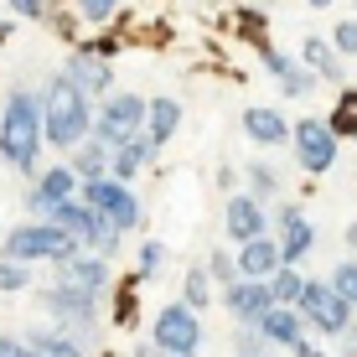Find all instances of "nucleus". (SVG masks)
Masks as SVG:
<instances>
[{
	"label": "nucleus",
	"mask_w": 357,
	"mask_h": 357,
	"mask_svg": "<svg viewBox=\"0 0 357 357\" xmlns=\"http://www.w3.org/2000/svg\"><path fill=\"white\" fill-rule=\"evenodd\" d=\"M47 135H42V89L36 83H10L0 98V166L16 171L21 181H31L42 171Z\"/></svg>",
	"instance_id": "nucleus-1"
},
{
	"label": "nucleus",
	"mask_w": 357,
	"mask_h": 357,
	"mask_svg": "<svg viewBox=\"0 0 357 357\" xmlns=\"http://www.w3.org/2000/svg\"><path fill=\"white\" fill-rule=\"evenodd\" d=\"M42 135H47V151L68 155L73 145H83L93 135V98L83 89H73L63 78V68H52L42 83Z\"/></svg>",
	"instance_id": "nucleus-2"
},
{
	"label": "nucleus",
	"mask_w": 357,
	"mask_h": 357,
	"mask_svg": "<svg viewBox=\"0 0 357 357\" xmlns=\"http://www.w3.org/2000/svg\"><path fill=\"white\" fill-rule=\"evenodd\" d=\"M36 305H42V316L52 326H63L68 337H78L89 352L104 347V337H109V301H98V295L89 290H73L63 285V280H47V285H36Z\"/></svg>",
	"instance_id": "nucleus-3"
},
{
	"label": "nucleus",
	"mask_w": 357,
	"mask_h": 357,
	"mask_svg": "<svg viewBox=\"0 0 357 357\" xmlns=\"http://www.w3.org/2000/svg\"><path fill=\"white\" fill-rule=\"evenodd\" d=\"M78 249V243L68 238L57 223H42V218H21V223H10L0 233V259H16V264H63L68 254Z\"/></svg>",
	"instance_id": "nucleus-4"
},
{
	"label": "nucleus",
	"mask_w": 357,
	"mask_h": 357,
	"mask_svg": "<svg viewBox=\"0 0 357 357\" xmlns=\"http://www.w3.org/2000/svg\"><path fill=\"white\" fill-rule=\"evenodd\" d=\"M78 202H89L93 213L104 218L109 228H119L125 238H135V233L151 228V207H145L140 187H125V181H114V176L83 181V187H78Z\"/></svg>",
	"instance_id": "nucleus-5"
},
{
	"label": "nucleus",
	"mask_w": 357,
	"mask_h": 357,
	"mask_svg": "<svg viewBox=\"0 0 357 357\" xmlns=\"http://www.w3.org/2000/svg\"><path fill=\"white\" fill-rule=\"evenodd\" d=\"M269 233H275V243H280V264H295V269H305V259L321 249V228L305 213L301 197L269 202Z\"/></svg>",
	"instance_id": "nucleus-6"
},
{
	"label": "nucleus",
	"mask_w": 357,
	"mask_h": 357,
	"mask_svg": "<svg viewBox=\"0 0 357 357\" xmlns=\"http://www.w3.org/2000/svg\"><path fill=\"white\" fill-rule=\"evenodd\" d=\"M290 161L305 171V176H331L337 171V161H342V140L331 135V125H326V114H301V119H290Z\"/></svg>",
	"instance_id": "nucleus-7"
},
{
	"label": "nucleus",
	"mask_w": 357,
	"mask_h": 357,
	"mask_svg": "<svg viewBox=\"0 0 357 357\" xmlns=\"http://www.w3.org/2000/svg\"><path fill=\"white\" fill-rule=\"evenodd\" d=\"M145 104H151V93H140V89H114L109 98H98L93 104V140L109 145V151L130 145L145 130Z\"/></svg>",
	"instance_id": "nucleus-8"
},
{
	"label": "nucleus",
	"mask_w": 357,
	"mask_h": 357,
	"mask_svg": "<svg viewBox=\"0 0 357 357\" xmlns=\"http://www.w3.org/2000/svg\"><path fill=\"white\" fill-rule=\"evenodd\" d=\"M145 321H151L145 337H151L155 352H202L207 347V321L181 301H161Z\"/></svg>",
	"instance_id": "nucleus-9"
},
{
	"label": "nucleus",
	"mask_w": 357,
	"mask_h": 357,
	"mask_svg": "<svg viewBox=\"0 0 357 357\" xmlns=\"http://www.w3.org/2000/svg\"><path fill=\"white\" fill-rule=\"evenodd\" d=\"M295 311H301V321H305V331H311L316 342H321V347H331V342L342 337V331L352 326V305L342 301L337 290L326 285V280H305V290H301V301H295Z\"/></svg>",
	"instance_id": "nucleus-10"
},
{
	"label": "nucleus",
	"mask_w": 357,
	"mask_h": 357,
	"mask_svg": "<svg viewBox=\"0 0 357 357\" xmlns=\"http://www.w3.org/2000/svg\"><path fill=\"white\" fill-rule=\"evenodd\" d=\"M47 223H57L73 243H78V249L98 254V259H119V254H125V233H119V228H109V223L93 213L89 202H78V197H73V202H63L52 218H47Z\"/></svg>",
	"instance_id": "nucleus-11"
},
{
	"label": "nucleus",
	"mask_w": 357,
	"mask_h": 357,
	"mask_svg": "<svg viewBox=\"0 0 357 357\" xmlns=\"http://www.w3.org/2000/svg\"><path fill=\"white\" fill-rule=\"evenodd\" d=\"M78 187L83 181L73 176V166L68 161H42V171H36V176L26 181V192H21V213L26 218H52L57 207L63 202H73V197H78Z\"/></svg>",
	"instance_id": "nucleus-12"
},
{
	"label": "nucleus",
	"mask_w": 357,
	"mask_h": 357,
	"mask_svg": "<svg viewBox=\"0 0 357 357\" xmlns=\"http://www.w3.org/2000/svg\"><path fill=\"white\" fill-rule=\"evenodd\" d=\"M254 52H259V63H264V73H269V83L280 89V98H285V104H311V98H316L321 78H316V73L305 68L295 52H285V47H275V42H259Z\"/></svg>",
	"instance_id": "nucleus-13"
},
{
	"label": "nucleus",
	"mask_w": 357,
	"mask_h": 357,
	"mask_svg": "<svg viewBox=\"0 0 357 357\" xmlns=\"http://www.w3.org/2000/svg\"><path fill=\"white\" fill-rule=\"evenodd\" d=\"M218 223H223V243H228V249H238V243L264 238V233H269V202L238 187V192L223 197V213H218Z\"/></svg>",
	"instance_id": "nucleus-14"
},
{
	"label": "nucleus",
	"mask_w": 357,
	"mask_h": 357,
	"mask_svg": "<svg viewBox=\"0 0 357 357\" xmlns=\"http://www.w3.org/2000/svg\"><path fill=\"white\" fill-rule=\"evenodd\" d=\"M63 78L73 83V89H83V93L98 104V98H109V93L119 89V83H114V78H119V63H109V57L89 52L83 42H73L68 57H63Z\"/></svg>",
	"instance_id": "nucleus-15"
},
{
	"label": "nucleus",
	"mask_w": 357,
	"mask_h": 357,
	"mask_svg": "<svg viewBox=\"0 0 357 357\" xmlns=\"http://www.w3.org/2000/svg\"><path fill=\"white\" fill-rule=\"evenodd\" d=\"M52 280H63V285H73V290H89V295H98V301H109L114 295V259H98V254H89V249H73L63 264L52 269Z\"/></svg>",
	"instance_id": "nucleus-16"
},
{
	"label": "nucleus",
	"mask_w": 357,
	"mask_h": 357,
	"mask_svg": "<svg viewBox=\"0 0 357 357\" xmlns=\"http://www.w3.org/2000/svg\"><path fill=\"white\" fill-rule=\"evenodd\" d=\"M238 135L254 151H285L290 145V114H280V104H243L238 109Z\"/></svg>",
	"instance_id": "nucleus-17"
},
{
	"label": "nucleus",
	"mask_w": 357,
	"mask_h": 357,
	"mask_svg": "<svg viewBox=\"0 0 357 357\" xmlns=\"http://www.w3.org/2000/svg\"><path fill=\"white\" fill-rule=\"evenodd\" d=\"M269 285L264 280H233L218 290V311L228 316V326H259V316L269 311Z\"/></svg>",
	"instance_id": "nucleus-18"
},
{
	"label": "nucleus",
	"mask_w": 357,
	"mask_h": 357,
	"mask_svg": "<svg viewBox=\"0 0 357 357\" xmlns=\"http://www.w3.org/2000/svg\"><path fill=\"white\" fill-rule=\"evenodd\" d=\"M181 125H187V104H181L176 93H151V104H145V140L155 145V151H166L171 140L181 135Z\"/></svg>",
	"instance_id": "nucleus-19"
},
{
	"label": "nucleus",
	"mask_w": 357,
	"mask_h": 357,
	"mask_svg": "<svg viewBox=\"0 0 357 357\" xmlns=\"http://www.w3.org/2000/svg\"><path fill=\"white\" fill-rule=\"evenodd\" d=\"M259 337H264L269 352L290 357V347H301L311 331H305V321H301V311H295V305H269V311L259 316Z\"/></svg>",
	"instance_id": "nucleus-20"
},
{
	"label": "nucleus",
	"mask_w": 357,
	"mask_h": 357,
	"mask_svg": "<svg viewBox=\"0 0 357 357\" xmlns=\"http://www.w3.org/2000/svg\"><path fill=\"white\" fill-rule=\"evenodd\" d=\"M155 166H161V151H155L145 135H135L130 145H119V151L109 155V176L125 181V187H140V176H151Z\"/></svg>",
	"instance_id": "nucleus-21"
},
{
	"label": "nucleus",
	"mask_w": 357,
	"mask_h": 357,
	"mask_svg": "<svg viewBox=\"0 0 357 357\" xmlns=\"http://www.w3.org/2000/svg\"><path fill=\"white\" fill-rule=\"evenodd\" d=\"M145 280L130 275L125 280H114V295H109V321H114V331H140V321H145Z\"/></svg>",
	"instance_id": "nucleus-22"
},
{
	"label": "nucleus",
	"mask_w": 357,
	"mask_h": 357,
	"mask_svg": "<svg viewBox=\"0 0 357 357\" xmlns=\"http://www.w3.org/2000/svg\"><path fill=\"white\" fill-rule=\"evenodd\" d=\"M295 57H301V63L311 68L321 83H337V89L347 83V63L337 57V47H331L321 31H305V36H301V47H295Z\"/></svg>",
	"instance_id": "nucleus-23"
},
{
	"label": "nucleus",
	"mask_w": 357,
	"mask_h": 357,
	"mask_svg": "<svg viewBox=\"0 0 357 357\" xmlns=\"http://www.w3.org/2000/svg\"><path fill=\"white\" fill-rule=\"evenodd\" d=\"M233 264H238V280H269V275L280 269V243H275V233L238 243V249H233Z\"/></svg>",
	"instance_id": "nucleus-24"
},
{
	"label": "nucleus",
	"mask_w": 357,
	"mask_h": 357,
	"mask_svg": "<svg viewBox=\"0 0 357 357\" xmlns=\"http://www.w3.org/2000/svg\"><path fill=\"white\" fill-rule=\"evenodd\" d=\"M68 10L83 31H119V21L130 16V0H68Z\"/></svg>",
	"instance_id": "nucleus-25"
},
{
	"label": "nucleus",
	"mask_w": 357,
	"mask_h": 357,
	"mask_svg": "<svg viewBox=\"0 0 357 357\" xmlns=\"http://www.w3.org/2000/svg\"><path fill=\"white\" fill-rule=\"evenodd\" d=\"M176 301L181 305H192L197 316H207L218 305V285H213V275H207V264L202 259H192L187 269H181V280H176Z\"/></svg>",
	"instance_id": "nucleus-26"
},
{
	"label": "nucleus",
	"mask_w": 357,
	"mask_h": 357,
	"mask_svg": "<svg viewBox=\"0 0 357 357\" xmlns=\"http://www.w3.org/2000/svg\"><path fill=\"white\" fill-rule=\"evenodd\" d=\"M21 337H26L42 357H93L78 337H68V331H63V326H52V321H31V326H21Z\"/></svg>",
	"instance_id": "nucleus-27"
},
{
	"label": "nucleus",
	"mask_w": 357,
	"mask_h": 357,
	"mask_svg": "<svg viewBox=\"0 0 357 357\" xmlns=\"http://www.w3.org/2000/svg\"><path fill=\"white\" fill-rule=\"evenodd\" d=\"M238 176H243V192L264 197V202H280V197H285V176H280V166L264 161V155H249V161L238 166Z\"/></svg>",
	"instance_id": "nucleus-28"
},
{
	"label": "nucleus",
	"mask_w": 357,
	"mask_h": 357,
	"mask_svg": "<svg viewBox=\"0 0 357 357\" xmlns=\"http://www.w3.org/2000/svg\"><path fill=\"white\" fill-rule=\"evenodd\" d=\"M109 155H114V151H109V145H98L93 135H89L83 145H73L63 161L73 166V176H78V181H98V176H109Z\"/></svg>",
	"instance_id": "nucleus-29"
},
{
	"label": "nucleus",
	"mask_w": 357,
	"mask_h": 357,
	"mask_svg": "<svg viewBox=\"0 0 357 357\" xmlns=\"http://www.w3.org/2000/svg\"><path fill=\"white\" fill-rule=\"evenodd\" d=\"M326 125H331V135H337L342 145H357V89H347L342 83L337 89V98H331V109H326Z\"/></svg>",
	"instance_id": "nucleus-30"
},
{
	"label": "nucleus",
	"mask_w": 357,
	"mask_h": 357,
	"mask_svg": "<svg viewBox=\"0 0 357 357\" xmlns=\"http://www.w3.org/2000/svg\"><path fill=\"white\" fill-rule=\"evenodd\" d=\"M305 280H311L305 269H295V264H280L275 275L264 280V285H269V301H275V305H295V301H301V290H305Z\"/></svg>",
	"instance_id": "nucleus-31"
},
{
	"label": "nucleus",
	"mask_w": 357,
	"mask_h": 357,
	"mask_svg": "<svg viewBox=\"0 0 357 357\" xmlns=\"http://www.w3.org/2000/svg\"><path fill=\"white\" fill-rule=\"evenodd\" d=\"M166 259H171V243L166 238H140V243H135V275H140L145 285L166 269Z\"/></svg>",
	"instance_id": "nucleus-32"
},
{
	"label": "nucleus",
	"mask_w": 357,
	"mask_h": 357,
	"mask_svg": "<svg viewBox=\"0 0 357 357\" xmlns=\"http://www.w3.org/2000/svg\"><path fill=\"white\" fill-rule=\"evenodd\" d=\"M63 6H68V0H6L10 21H31V26H47Z\"/></svg>",
	"instance_id": "nucleus-33"
},
{
	"label": "nucleus",
	"mask_w": 357,
	"mask_h": 357,
	"mask_svg": "<svg viewBox=\"0 0 357 357\" xmlns=\"http://www.w3.org/2000/svg\"><path fill=\"white\" fill-rule=\"evenodd\" d=\"M326 285H331V290H337V295H342V301H347V305H352V311H357V259H352V254H342V259H337V264H331V275H326Z\"/></svg>",
	"instance_id": "nucleus-34"
},
{
	"label": "nucleus",
	"mask_w": 357,
	"mask_h": 357,
	"mask_svg": "<svg viewBox=\"0 0 357 357\" xmlns=\"http://www.w3.org/2000/svg\"><path fill=\"white\" fill-rule=\"evenodd\" d=\"M31 290H36V275H31V264L0 259V295H31Z\"/></svg>",
	"instance_id": "nucleus-35"
},
{
	"label": "nucleus",
	"mask_w": 357,
	"mask_h": 357,
	"mask_svg": "<svg viewBox=\"0 0 357 357\" xmlns=\"http://www.w3.org/2000/svg\"><path fill=\"white\" fill-rule=\"evenodd\" d=\"M233 31H238L249 47L269 42V36H264V31H269V21H264V10H254V6H238V10H233Z\"/></svg>",
	"instance_id": "nucleus-36"
},
{
	"label": "nucleus",
	"mask_w": 357,
	"mask_h": 357,
	"mask_svg": "<svg viewBox=\"0 0 357 357\" xmlns=\"http://www.w3.org/2000/svg\"><path fill=\"white\" fill-rule=\"evenodd\" d=\"M202 264H207V275H213V285H218V290L238 280V264H233V249H228V243H218V249H207V254H202Z\"/></svg>",
	"instance_id": "nucleus-37"
},
{
	"label": "nucleus",
	"mask_w": 357,
	"mask_h": 357,
	"mask_svg": "<svg viewBox=\"0 0 357 357\" xmlns=\"http://www.w3.org/2000/svg\"><path fill=\"white\" fill-rule=\"evenodd\" d=\"M326 42L337 47V57H342V63H357V16L337 21V26L326 31Z\"/></svg>",
	"instance_id": "nucleus-38"
},
{
	"label": "nucleus",
	"mask_w": 357,
	"mask_h": 357,
	"mask_svg": "<svg viewBox=\"0 0 357 357\" xmlns=\"http://www.w3.org/2000/svg\"><path fill=\"white\" fill-rule=\"evenodd\" d=\"M228 347L233 352H264V337H259V326H228Z\"/></svg>",
	"instance_id": "nucleus-39"
},
{
	"label": "nucleus",
	"mask_w": 357,
	"mask_h": 357,
	"mask_svg": "<svg viewBox=\"0 0 357 357\" xmlns=\"http://www.w3.org/2000/svg\"><path fill=\"white\" fill-rule=\"evenodd\" d=\"M0 357H42L21 331H0Z\"/></svg>",
	"instance_id": "nucleus-40"
},
{
	"label": "nucleus",
	"mask_w": 357,
	"mask_h": 357,
	"mask_svg": "<svg viewBox=\"0 0 357 357\" xmlns=\"http://www.w3.org/2000/svg\"><path fill=\"white\" fill-rule=\"evenodd\" d=\"M47 26H57V36H63V42L73 47V42H78V36H83V26H78V21H73V10L63 6V10H57V16L52 21H47Z\"/></svg>",
	"instance_id": "nucleus-41"
},
{
	"label": "nucleus",
	"mask_w": 357,
	"mask_h": 357,
	"mask_svg": "<svg viewBox=\"0 0 357 357\" xmlns=\"http://www.w3.org/2000/svg\"><path fill=\"white\" fill-rule=\"evenodd\" d=\"M213 187L223 192V197H228V192H238V166H233V161H223V166L213 171Z\"/></svg>",
	"instance_id": "nucleus-42"
},
{
	"label": "nucleus",
	"mask_w": 357,
	"mask_h": 357,
	"mask_svg": "<svg viewBox=\"0 0 357 357\" xmlns=\"http://www.w3.org/2000/svg\"><path fill=\"white\" fill-rule=\"evenodd\" d=\"M331 357H357V316H352V326L331 342Z\"/></svg>",
	"instance_id": "nucleus-43"
},
{
	"label": "nucleus",
	"mask_w": 357,
	"mask_h": 357,
	"mask_svg": "<svg viewBox=\"0 0 357 357\" xmlns=\"http://www.w3.org/2000/svg\"><path fill=\"white\" fill-rule=\"evenodd\" d=\"M290 357H331V352H326V347H321L316 337H305L301 347H290Z\"/></svg>",
	"instance_id": "nucleus-44"
},
{
	"label": "nucleus",
	"mask_w": 357,
	"mask_h": 357,
	"mask_svg": "<svg viewBox=\"0 0 357 357\" xmlns=\"http://www.w3.org/2000/svg\"><path fill=\"white\" fill-rule=\"evenodd\" d=\"M342 249H347V254H352V259H357V218H352V223H347V228H342Z\"/></svg>",
	"instance_id": "nucleus-45"
},
{
	"label": "nucleus",
	"mask_w": 357,
	"mask_h": 357,
	"mask_svg": "<svg viewBox=\"0 0 357 357\" xmlns=\"http://www.w3.org/2000/svg\"><path fill=\"white\" fill-rule=\"evenodd\" d=\"M130 357H161V352L151 347V337H140V342H135V347H130Z\"/></svg>",
	"instance_id": "nucleus-46"
},
{
	"label": "nucleus",
	"mask_w": 357,
	"mask_h": 357,
	"mask_svg": "<svg viewBox=\"0 0 357 357\" xmlns=\"http://www.w3.org/2000/svg\"><path fill=\"white\" fill-rule=\"evenodd\" d=\"M228 357H280V352H269V347H264V352H228Z\"/></svg>",
	"instance_id": "nucleus-47"
},
{
	"label": "nucleus",
	"mask_w": 357,
	"mask_h": 357,
	"mask_svg": "<svg viewBox=\"0 0 357 357\" xmlns=\"http://www.w3.org/2000/svg\"><path fill=\"white\" fill-rule=\"evenodd\" d=\"M305 6H311V10H331L337 0H305Z\"/></svg>",
	"instance_id": "nucleus-48"
},
{
	"label": "nucleus",
	"mask_w": 357,
	"mask_h": 357,
	"mask_svg": "<svg viewBox=\"0 0 357 357\" xmlns=\"http://www.w3.org/2000/svg\"><path fill=\"white\" fill-rule=\"evenodd\" d=\"M161 357H202V352H161Z\"/></svg>",
	"instance_id": "nucleus-49"
},
{
	"label": "nucleus",
	"mask_w": 357,
	"mask_h": 357,
	"mask_svg": "<svg viewBox=\"0 0 357 357\" xmlns=\"http://www.w3.org/2000/svg\"><path fill=\"white\" fill-rule=\"evenodd\" d=\"M352 16H357V0H352Z\"/></svg>",
	"instance_id": "nucleus-50"
},
{
	"label": "nucleus",
	"mask_w": 357,
	"mask_h": 357,
	"mask_svg": "<svg viewBox=\"0 0 357 357\" xmlns=\"http://www.w3.org/2000/svg\"><path fill=\"white\" fill-rule=\"evenodd\" d=\"M0 52H6V42H0Z\"/></svg>",
	"instance_id": "nucleus-51"
},
{
	"label": "nucleus",
	"mask_w": 357,
	"mask_h": 357,
	"mask_svg": "<svg viewBox=\"0 0 357 357\" xmlns=\"http://www.w3.org/2000/svg\"><path fill=\"white\" fill-rule=\"evenodd\" d=\"M187 6H197V0H187Z\"/></svg>",
	"instance_id": "nucleus-52"
}]
</instances>
